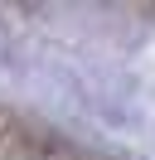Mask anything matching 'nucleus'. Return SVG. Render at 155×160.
<instances>
[{
    "instance_id": "1",
    "label": "nucleus",
    "mask_w": 155,
    "mask_h": 160,
    "mask_svg": "<svg viewBox=\"0 0 155 160\" xmlns=\"http://www.w3.org/2000/svg\"><path fill=\"white\" fill-rule=\"evenodd\" d=\"M0 160H116V155L78 141L73 131L53 126L24 107L0 102Z\"/></svg>"
}]
</instances>
